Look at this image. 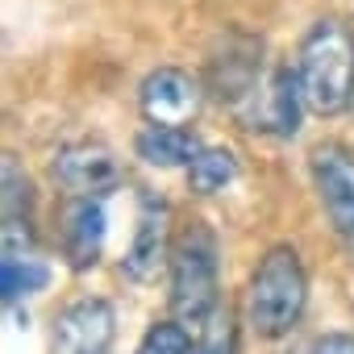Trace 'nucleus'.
I'll return each instance as SVG.
<instances>
[{"instance_id":"7","label":"nucleus","mask_w":354,"mask_h":354,"mask_svg":"<svg viewBox=\"0 0 354 354\" xmlns=\"http://www.w3.org/2000/svg\"><path fill=\"white\" fill-rule=\"evenodd\" d=\"M117 337V313L104 296H84L55 317V354H109Z\"/></svg>"},{"instance_id":"10","label":"nucleus","mask_w":354,"mask_h":354,"mask_svg":"<svg viewBox=\"0 0 354 354\" xmlns=\"http://www.w3.org/2000/svg\"><path fill=\"white\" fill-rule=\"evenodd\" d=\"M104 234H109V217H104L100 196H71L63 213V250L75 271H88L100 263Z\"/></svg>"},{"instance_id":"4","label":"nucleus","mask_w":354,"mask_h":354,"mask_svg":"<svg viewBox=\"0 0 354 354\" xmlns=\"http://www.w3.org/2000/svg\"><path fill=\"white\" fill-rule=\"evenodd\" d=\"M308 167H313V188L329 217L333 238L346 246V254H354V146L321 142Z\"/></svg>"},{"instance_id":"5","label":"nucleus","mask_w":354,"mask_h":354,"mask_svg":"<svg viewBox=\"0 0 354 354\" xmlns=\"http://www.w3.org/2000/svg\"><path fill=\"white\" fill-rule=\"evenodd\" d=\"M304 109H308V104H304L296 67H275L267 80L254 84V92H250L242 104H234V113H238V121H242L246 129L275 133V138H296Z\"/></svg>"},{"instance_id":"8","label":"nucleus","mask_w":354,"mask_h":354,"mask_svg":"<svg viewBox=\"0 0 354 354\" xmlns=\"http://www.w3.org/2000/svg\"><path fill=\"white\" fill-rule=\"evenodd\" d=\"M50 175L67 196H104L121 184V162L104 142H71L55 154Z\"/></svg>"},{"instance_id":"9","label":"nucleus","mask_w":354,"mask_h":354,"mask_svg":"<svg viewBox=\"0 0 354 354\" xmlns=\"http://www.w3.org/2000/svg\"><path fill=\"white\" fill-rule=\"evenodd\" d=\"M201 100H205L201 84L180 67H158L138 88V104L150 125H192L201 113Z\"/></svg>"},{"instance_id":"11","label":"nucleus","mask_w":354,"mask_h":354,"mask_svg":"<svg viewBox=\"0 0 354 354\" xmlns=\"http://www.w3.org/2000/svg\"><path fill=\"white\" fill-rule=\"evenodd\" d=\"M133 150L150 167H188L201 154V142L188 125H142L133 138Z\"/></svg>"},{"instance_id":"6","label":"nucleus","mask_w":354,"mask_h":354,"mask_svg":"<svg viewBox=\"0 0 354 354\" xmlns=\"http://www.w3.org/2000/svg\"><path fill=\"white\" fill-rule=\"evenodd\" d=\"M171 205L154 192H142L138 201V230H133V246L121 259V275L129 283H150L158 279V271L171 263Z\"/></svg>"},{"instance_id":"2","label":"nucleus","mask_w":354,"mask_h":354,"mask_svg":"<svg viewBox=\"0 0 354 354\" xmlns=\"http://www.w3.org/2000/svg\"><path fill=\"white\" fill-rule=\"evenodd\" d=\"M296 80L313 113L337 117L354 100V30L337 17L313 21L296 50Z\"/></svg>"},{"instance_id":"13","label":"nucleus","mask_w":354,"mask_h":354,"mask_svg":"<svg viewBox=\"0 0 354 354\" xmlns=\"http://www.w3.org/2000/svg\"><path fill=\"white\" fill-rule=\"evenodd\" d=\"M50 283V271L34 259V254H5L0 259V296L9 304L21 296H34Z\"/></svg>"},{"instance_id":"3","label":"nucleus","mask_w":354,"mask_h":354,"mask_svg":"<svg viewBox=\"0 0 354 354\" xmlns=\"http://www.w3.org/2000/svg\"><path fill=\"white\" fill-rule=\"evenodd\" d=\"M304 304H308V275H304L300 250L288 246V242H275L259 259V267L250 275V288H246V325L263 342H279V337H288L300 325Z\"/></svg>"},{"instance_id":"14","label":"nucleus","mask_w":354,"mask_h":354,"mask_svg":"<svg viewBox=\"0 0 354 354\" xmlns=\"http://www.w3.org/2000/svg\"><path fill=\"white\" fill-rule=\"evenodd\" d=\"M192 333L180 325V321H162V325H150L138 354H192Z\"/></svg>"},{"instance_id":"1","label":"nucleus","mask_w":354,"mask_h":354,"mask_svg":"<svg viewBox=\"0 0 354 354\" xmlns=\"http://www.w3.org/2000/svg\"><path fill=\"white\" fill-rule=\"evenodd\" d=\"M221 250L205 221H188L171 246V317L192 337L221 313Z\"/></svg>"},{"instance_id":"16","label":"nucleus","mask_w":354,"mask_h":354,"mask_svg":"<svg viewBox=\"0 0 354 354\" xmlns=\"http://www.w3.org/2000/svg\"><path fill=\"white\" fill-rule=\"evenodd\" d=\"M308 354H354V337L350 333H321Z\"/></svg>"},{"instance_id":"12","label":"nucleus","mask_w":354,"mask_h":354,"mask_svg":"<svg viewBox=\"0 0 354 354\" xmlns=\"http://www.w3.org/2000/svg\"><path fill=\"white\" fill-rule=\"evenodd\" d=\"M238 171H242V162L230 146H201V154L188 162V184L201 196H217L225 184L238 180Z\"/></svg>"},{"instance_id":"15","label":"nucleus","mask_w":354,"mask_h":354,"mask_svg":"<svg viewBox=\"0 0 354 354\" xmlns=\"http://www.w3.org/2000/svg\"><path fill=\"white\" fill-rule=\"evenodd\" d=\"M192 342H196L192 354H234V321H230V313L221 308V313L205 325V333H196Z\"/></svg>"}]
</instances>
